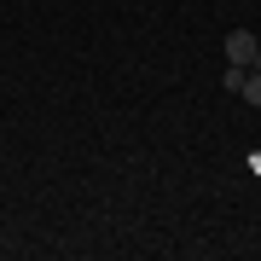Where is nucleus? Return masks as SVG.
<instances>
[{
    "label": "nucleus",
    "mask_w": 261,
    "mask_h": 261,
    "mask_svg": "<svg viewBox=\"0 0 261 261\" xmlns=\"http://www.w3.org/2000/svg\"><path fill=\"white\" fill-rule=\"evenodd\" d=\"M244 75H250V64H226V75H221V87H226V93H238V87H244Z\"/></svg>",
    "instance_id": "obj_2"
},
{
    "label": "nucleus",
    "mask_w": 261,
    "mask_h": 261,
    "mask_svg": "<svg viewBox=\"0 0 261 261\" xmlns=\"http://www.w3.org/2000/svg\"><path fill=\"white\" fill-rule=\"evenodd\" d=\"M255 47H261V41L250 35V29H232V35H226V58H232V64H250Z\"/></svg>",
    "instance_id": "obj_1"
},
{
    "label": "nucleus",
    "mask_w": 261,
    "mask_h": 261,
    "mask_svg": "<svg viewBox=\"0 0 261 261\" xmlns=\"http://www.w3.org/2000/svg\"><path fill=\"white\" fill-rule=\"evenodd\" d=\"M250 70H261V47H255V58H250Z\"/></svg>",
    "instance_id": "obj_4"
},
{
    "label": "nucleus",
    "mask_w": 261,
    "mask_h": 261,
    "mask_svg": "<svg viewBox=\"0 0 261 261\" xmlns=\"http://www.w3.org/2000/svg\"><path fill=\"white\" fill-rule=\"evenodd\" d=\"M238 93L250 99V105H261V70H250V75H244V87H238Z\"/></svg>",
    "instance_id": "obj_3"
}]
</instances>
